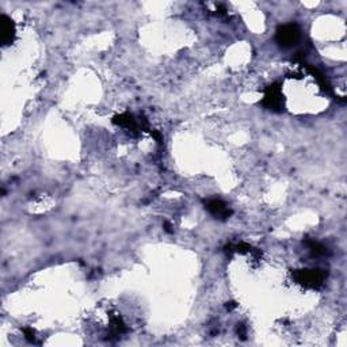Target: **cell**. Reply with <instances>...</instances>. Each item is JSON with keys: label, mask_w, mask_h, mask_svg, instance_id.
<instances>
[{"label": "cell", "mask_w": 347, "mask_h": 347, "mask_svg": "<svg viewBox=\"0 0 347 347\" xmlns=\"http://www.w3.org/2000/svg\"><path fill=\"white\" fill-rule=\"evenodd\" d=\"M300 30L296 25H285L277 33L278 42L283 46H292L299 41Z\"/></svg>", "instance_id": "cell-1"}, {"label": "cell", "mask_w": 347, "mask_h": 347, "mask_svg": "<svg viewBox=\"0 0 347 347\" xmlns=\"http://www.w3.org/2000/svg\"><path fill=\"white\" fill-rule=\"evenodd\" d=\"M3 29H1V36H3V42H11V38H12V34H14V30H12V25H11V21H8L7 18H3Z\"/></svg>", "instance_id": "cell-2"}]
</instances>
